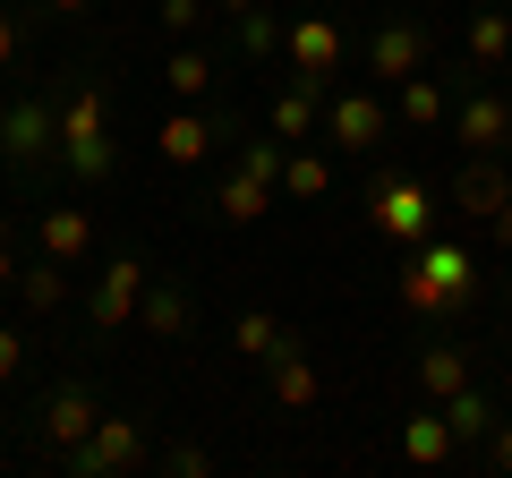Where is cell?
<instances>
[{
  "label": "cell",
  "instance_id": "cell-30",
  "mask_svg": "<svg viewBox=\"0 0 512 478\" xmlns=\"http://www.w3.org/2000/svg\"><path fill=\"white\" fill-rule=\"evenodd\" d=\"M163 470H171V478H205V470H214V453H205V444H171Z\"/></svg>",
  "mask_w": 512,
  "mask_h": 478
},
{
  "label": "cell",
  "instance_id": "cell-7",
  "mask_svg": "<svg viewBox=\"0 0 512 478\" xmlns=\"http://www.w3.org/2000/svg\"><path fill=\"white\" fill-rule=\"evenodd\" d=\"M325 146H342V154H376L384 137H393V94H367V86H350V94H325Z\"/></svg>",
  "mask_w": 512,
  "mask_h": 478
},
{
  "label": "cell",
  "instance_id": "cell-3",
  "mask_svg": "<svg viewBox=\"0 0 512 478\" xmlns=\"http://www.w3.org/2000/svg\"><path fill=\"white\" fill-rule=\"evenodd\" d=\"M0 163L18 171V180L60 171V94L52 86H18L0 103Z\"/></svg>",
  "mask_w": 512,
  "mask_h": 478
},
{
  "label": "cell",
  "instance_id": "cell-12",
  "mask_svg": "<svg viewBox=\"0 0 512 478\" xmlns=\"http://www.w3.org/2000/svg\"><path fill=\"white\" fill-rule=\"evenodd\" d=\"M427 69V26L410 18H384L376 35H367V77H384V86H402V77Z\"/></svg>",
  "mask_w": 512,
  "mask_h": 478
},
{
  "label": "cell",
  "instance_id": "cell-39",
  "mask_svg": "<svg viewBox=\"0 0 512 478\" xmlns=\"http://www.w3.org/2000/svg\"><path fill=\"white\" fill-rule=\"evenodd\" d=\"M504 308H512V282H504Z\"/></svg>",
  "mask_w": 512,
  "mask_h": 478
},
{
  "label": "cell",
  "instance_id": "cell-31",
  "mask_svg": "<svg viewBox=\"0 0 512 478\" xmlns=\"http://www.w3.org/2000/svg\"><path fill=\"white\" fill-rule=\"evenodd\" d=\"M18 52H26V26H18V9H0V77L18 69Z\"/></svg>",
  "mask_w": 512,
  "mask_h": 478
},
{
  "label": "cell",
  "instance_id": "cell-5",
  "mask_svg": "<svg viewBox=\"0 0 512 478\" xmlns=\"http://www.w3.org/2000/svg\"><path fill=\"white\" fill-rule=\"evenodd\" d=\"M367 222H376V231L410 257V248H419V239L436 231V197H427V180L393 171V180H376V188H367Z\"/></svg>",
  "mask_w": 512,
  "mask_h": 478
},
{
  "label": "cell",
  "instance_id": "cell-14",
  "mask_svg": "<svg viewBox=\"0 0 512 478\" xmlns=\"http://www.w3.org/2000/svg\"><path fill=\"white\" fill-rule=\"evenodd\" d=\"M265 393H274V410H316V393H325V376H316L308 342L291 333V350H282L274 368H265Z\"/></svg>",
  "mask_w": 512,
  "mask_h": 478
},
{
  "label": "cell",
  "instance_id": "cell-6",
  "mask_svg": "<svg viewBox=\"0 0 512 478\" xmlns=\"http://www.w3.org/2000/svg\"><path fill=\"white\" fill-rule=\"evenodd\" d=\"M137 461H146V427L120 419V410H103V419H94V436L60 453V470H69V478H128Z\"/></svg>",
  "mask_w": 512,
  "mask_h": 478
},
{
  "label": "cell",
  "instance_id": "cell-23",
  "mask_svg": "<svg viewBox=\"0 0 512 478\" xmlns=\"http://www.w3.org/2000/svg\"><path fill=\"white\" fill-rule=\"evenodd\" d=\"M436 410L453 419V444H461V453H478V444H487V427L504 419V410H495V393H478V385H461L453 402H436Z\"/></svg>",
  "mask_w": 512,
  "mask_h": 478
},
{
  "label": "cell",
  "instance_id": "cell-20",
  "mask_svg": "<svg viewBox=\"0 0 512 478\" xmlns=\"http://www.w3.org/2000/svg\"><path fill=\"white\" fill-rule=\"evenodd\" d=\"M265 129H274L282 146H308V137L325 129V103H316L308 86H282V94H274V111H265Z\"/></svg>",
  "mask_w": 512,
  "mask_h": 478
},
{
  "label": "cell",
  "instance_id": "cell-27",
  "mask_svg": "<svg viewBox=\"0 0 512 478\" xmlns=\"http://www.w3.org/2000/svg\"><path fill=\"white\" fill-rule=\"evenodd\" d=\"M325 188H333V163H325V154H316V137H308V146H291V154H282V197L316 205V197H325Z\"/></svg>",
  "mask_w": 512,
  "mask_h": 478
},
{
  "label": "cell",
  "instance_id": "cell-24",
  "mask_svg": "<svg viewBox=\"0 0 512 478\" xmlns=\"http://www.w3.org/2000/svg\"><path fill=\"white\" fill-rule=\"evenodd\" d=\"M231 350H239V359H248V368H274L282 350H291V325H274V316H265V308H248V316H239V325H231Z\"/></svg>",
  "mask_w": 512,
  "mask_h": 478
},
{
  "label": "cell",
  "instance_id": "cell-10",
  "mask_svg": "<svg viewBox=\"0 0 512 478\" xmlns=\"http://www.w3.org/2000/svg\"><path fill=\"white\" fill-rule=\"evenodd\" d=\"M94 419H103V402H94L86 385H52V393L35 402V444L60 461L69 444H86V436H94Z\"/></svg>",
  "mask_w": 512,
  "mask_h": 478
},
{
  "label": "cell",
  "instance_id": "cell-38",
  "mask_svg": "<svg viewBox=\"0 0 512 478\" xmlns=\"http://www.w3.org/2000/svg\"><path fill=\"white\" fill-rule=\"evenodd\" d=\"M0 239H9V214H0Z\"/></svg>",
  "mask_w": 512,
  "mask_h": 478
},
{
  "label": "cell",
  "instance_id": "cell-16",
  "mask_svg": "<svg viewBox=\"0 0 512 478\" xmlns=\"http://www.w3.org/2000/svg\"><path fill=\"white\" fill-rule=\"evenodd\" d=\"M35 248L60 257V265H77L94 248V214H86V205H52V214H35Z\"/></svg>",
  "mask_w": 512,
  "mask_h": 478
},
{
  "label": "cell",
  "instance_id": "cell-4",
  "mask_svg": "<svg viewBox=\"0 0 512 478\" xmlns=\"http://www.w3.org/2000/svg\"><path fill=\"white\" fill-rule=\"evenodd\" d=\"M342 26L325 18V9H299L291 26H282V77H291V86H308L316 103H325L333 94V77H342Z\"/></svg>",
  "mask_w": 512,
  "mask_h": 478
},
{
  "label": "cell",
  "instance_id": "cell-36",
  "mask_svg": "<svg viewBox=\"0 0 512 478\" xmlns=\"http://www.w3.org/2000/svg\"><path fill=\"white\" fill-rule=\"evenodd\" d=\"M43 9H52V18H77V9H94V0H43Z\"/></svg>",
  "mask_w": 512,
  "mask_h": 478
},
{
  "label": "cell",
  "instance_id": "cell-21",
  "mask_svg": "<svg viewBox=\"0 0 512 478\" xmlns=\"http://www.w3.org/2000/svg\"><path fill=\"white\" fill-rule=\"evenodd\" d=\"M461 385H470V350H461V342H427L419 350V393H427V402H453Z\"/></svg>",
  "mask_w": 512,
  "mask_h": 478
},
{
  "label": "cell",
  "instance_id": "cell-2",
  "mask_svg": "<svg viewBox=\"0 0 512 478\" xmlns=\"http://www.w3.org/2000/svg\"><path fill=\"white\" fill-rule=\"evenodd\" d=\"M60 171H69L77 188L120 180V137H111L103 77H69V86H60Z\"/></svg>",
  "mask_w": 512,
  "mask_h": 478
},
{
  "label": "cell",
  "instance_id": "cell-34",
  "mask_svg": "<svg viewBox=\"0 0 512 478\" xmlns=\"http://www.w3.org/2000/svg\"><path fill=\"white\" fill-rule=\"evenodd\" d=\"M487 231H495V248L512 257V188H504V205H495V222H487Z\"/></svg>",
  "mask_w": 512,
  "mask_h": 478
},
{
  "label": "cell",
  "instance_id": "cell-11",
  "mask_svg": "<svg viewBox=\"0 0 512 478\" xmlns=\"http://www.w3.org/2000/svg\"><path fill=\"white\" fill-rule=\"evenodd\" d=\"M453 137H461V154H504V146H512V94H495V86L461 94Z\"/></svg>",
  "mask_w": 512,
  "mask_h": 478
},
{
  "label": "cell",
  "instance_id": "cell-29",
  "mask_svg": "<svg viewBox=\"0 0 512 478\" xmlns=\"http://www.w3.org/2000/svg\"><path fill=\"white\" fill-rule=\"evenodd\" d=\"M154 18H163L171 43H197V26L214 18V0H154Z\"/></svg>",
  "mask_w": 512,
  "mask_h": 478
},
{
  "label": "cell",
  "instance_id": "cell-32",
  "mask_svg": "<svg viewBox=\"0 0 512 478\" xmlns=\"http://www.w3.org/2000/svg\"><path fill=\"white\" fill-rule=\"evenodd\" d=\"M478 453H487V470H504V478H512V419H495V427H487V444H478Z\"/></svg>",
  "mask_w": 512,
  "mask_h": 478
},
{
  "label": "cell",
  "instance_id": "cell-17",
  "mask_svg": "<svg viewBox=\"0 0 512 478\" xmlns=\"http://www.w3.org/2000/svg\"><path fill=\"white\" fill-rule=\"evenodd\" d=\"M453 453L461 444H453V419H444V410H410L402 419V461L410 470H444Z\"/></svg>",
  "mask_w": 512,
  "mask_h": 478
},
{
  "label": "cell",
  "instance_id": "cell-18",
  "mask_svg": "<svg viewBox=\"0 0 512 478\" xmlns=\"http://www.w3.org/2000/svg\"><path fill=\"white\" fill-rule=\"evenodd\" d=\"M214 214L231 222V231H248V222H265V214H274V180H256V171H239V163H231V180L214 188Z\"/></svg>",
  "mask_w": 512,
  "mask_h": 478
},
{
  "label": "cell",
  "instance_id": "cell-33",
  "mask_svg": "<svg viewBox=\"0 0 512 478\" xmlns=\"http://www.w3.org/2000/svg\"><path fill=\"white\" fill-rule=\"evenodd\" d=\"M18 368H26V333H18V325H0V385H9Z\"/></svg>",
  "mask_w": 512,
  "mask_h": 478
},
{
  "label": "cell",
  "instance_id": "cell-25",
  "mask_svg": "<svg viewBox=\"0 0 512 478\" xmlns=\"http://www.w3.org/2000/svg\"><path fill=\"white\" fill-rule=\"evenodd\" d=\"M393 111H402L410 129H444V120H453V94H444L436 77H402V86H393Z\"/></svg>",
  "mask_w": 512,
  "mask_h": 478
},
{
  "label": "cell",
  "instance_id": "cell-8",
  "mask_svg": "<svg viewBox=\"0 0 512 478\" xmlns=\"http://www.w3.org/2000/svg\"><path fill=\"white\" fill-rule=\"evenodd\" d=\"M137 299H146V257H128V248H120V257L86 282V325H94V333L137 325Z\"/></svg>",
  "mask_w": 512,
  "mask_h": 478
},
{
  "label": "cell",
  "instance_id": "cell-37",
  "mask_svg": "<svg viewBox=\"0 0 512 478\" xmlns=\"http://www.w3.org/2000/svg\"><path fill=\"white\" fill-rule=\"evenodd\" d=\"M214 9H222V18H239V9H256V0H214Z\"/></svg>",
  "mask_w": 512,
  "mask_h": 478
},
{
  "label": "cell",
  "instance_id": "cell-26",
  "mask_svg": "<svg viewBox=\"0 0 512 478\" xmlns=\"http://www.w3.org/2000/svg\"><path fill=\"white\" fill-rule=\"evenodd\" d=\"M163 86L180 94V103H205V94H214V52H197V43H171V60H163Z\"/></svg>",
  "mask_w": 512,
  "mask_h": 478
},
{
  "label": "cell",
  "instance_id": "cell-28",
  "mask_svg": "<svg viewBox=\"0 0 512 478\" xmlns=\"http://www.w3.org/2000/svg\"><path fill=\"white\" fill-rule=\"evenodd\" d=\"M239 52L248 60H282V18L256 0V9H239Z\"/></svg>",
  "mask_w": 512,
  "mask_h": 478
},
{
  "label": "cell",
  "instance_id": "cell-13",
  "mask_svg": "<svg viewBox=\"0 0 512 478\" xmlns=\"http://www.w3.org/2000/svg\"><path fill=\"white\" fill-rule=\"evenodd\" d=\"M504 188H512L504 154H470V163H461V180H453V214H461V222H495Z\"/></svg>",
  "mask_w": 512,
  "mask_h": 478
},
{
  "label": "cell",
  "instance_id": "cell-22",
  "mask_svg": "<svg viewBox=\"0 0 512 478\" xmlns=\"http://www.w3.org/2000/svg\"><path fill=\"white\" fill-rule=\"evenodd\" d=\"M18 299H26V316H60V308H69V265H60V257L18 265Z\"/></svg>",
  "mask_w": 512,
  "mask_h": 478
},
{
  "label": "cell",
  "instance_id": "cell-9",
  "mask_svg": "<svg viewBox=\"0 0 512 478\" xmlns=\"http://www.w3.org/2000/svg\"><path fill=\"white\" fill-rule=\"evenodd\" d=\"M231 129H239L231 111H197V103H180V111L163 120V129H154V154H163L171 171H197V163H205V154H214Z\"/></svg>",
  "mask_w": 512,
  "mask_h": 478
},
{
  "label": "cell",
  "instance_id": "cell-1",
  "mask_svg": "<svg viewBox=\"0 0 512 478\" xmlns=\"http://www.w3.org/2000/svg\"><path fill=\"white\" fill-rule=\"evenodd\" d=\"M402 316H470L478 308V257L461 239H436L427 231L419 248L402 257V282H393Z\"/></svg>",
  "mask_w": 512,
  "mask_h": 478
},
{
  "label": "cell",
  "instance_id": "cell-19",
  "mask_svg": "<svg viewBox=\"0 0 512 478\" xmlns=\"http://www.w3.org/2000/svg\"><path fill=\"white\" fill-rule=\"evenodd\" d=\"M461 43H470V69H478V77H495V69L512 60V9H470Z\"/></svg>",
  "mask_w": 512,
  "mask_h": 478
},
{
  "label": "cell",
  "instance_id": "cell-15",
  "mask_svg": "<svg viewBox=\"0 0 512 478\" xmlns=\"http://www.w3.org/2000/svg\"><path fill=\"white\" fill-rule=\"evenodd\" d=\"M137 325H146L154 342H180V333L197 325V299H188V282H154V274H146V299H137Z\"/></svg>",
  "mask_w": 512,
  "mask_h": 478
},
{
  "label": "cell",
  "instance_id": "cell-35",
  "mask_svg": "<svg viewBox=\"0 0 512 478\" xmlns=\"http://www.w3.org/2000/svg\"><path fill=\"white\" fill-rule=\"evenodd\" d=\"M0 291H18V257H9V239H0Z\"/></svg>",
  "mask_w": 512,
  "mask_h": 478
}]
</instances>
